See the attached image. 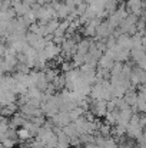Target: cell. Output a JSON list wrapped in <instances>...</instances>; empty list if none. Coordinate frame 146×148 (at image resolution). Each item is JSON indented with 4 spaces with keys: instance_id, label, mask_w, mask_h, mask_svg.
<instances>
[{
    "instance_id": "6da1fadb",
    "label": "cell",
    "mask_w": 146,
    "mask_h": 148,
    "mask_svg": "<svg viewBox=\"0 0 146 148\" xmlns=\"http://www.w3.org/2000/svg\"><path fill=\"white\" fill-rule=\"evenodd\" d=\"M112 30L113 29L110 27L109 22H100L96 30V38L97 39H107L112 35Z\"/></svg>"
},
{
    "instance_id": "7a4b0ae2",
    "label": "cell",
    "mask_w": 146,
    "mask_h": 148,
    "mask_svg": "<svg viewBox=\"0 0 146 148\" xmlns=\"http://www.w3.org/2000/svg\"><path fill=\"white\" fill-rule=\"evenodd\" d=\"M143 7H145V3L142 0H128V9L130 13L139 16L143 13Z\"/></svg>"
},
{
    "instance_id": "3957f363",
    "label": "cell",
    "mask_w": 146,
    "mask_h": 148,
    "mask_svg": "<svg viewBox=\"0 0 146 148\" xmlns=\"http://www.w3.org/2000/svg\"><path fill=\"white\" fill-rule=\"evenodd\" d=\"M30 137H32V132H30L27 128H24V127H22V128L17 131V138L22 140V141H26V140H29Z\"/></svg>"
},
{
    "instance_id": "277c9868",
    "label": "cell",
    "mask_w": 146,
    "mask_h": 148,
    "mask_svg": "<svg viewBox=\"0 0 146 148\" xmlns=\"http://www.w3.org/2000/svg\"><path fill=\"white\" fill-rule=\"evenodd\" d=\"M100 131H102V134H103L105 137H107V135L110 134V127H109V125H102V127H100Z\"/></svg>"
},
{
    "instance_id": "5b68a950",
    "label": "cell",
    "mask_w": 146,
    "mask_h": 148,
    "mask_svg": "<svg viewBox=\"0 0 146 148\" xmlns=\"http://www.w3.org/2000/svg\"><path fill=\"white\" fill-rule=\"evenodd\" d=\"M138 97H141L142 99H145L146 101V86L141 88V92H139V95H138Z\"/></svg>"
},
{
    "instance_id": "8992f818",
    "label": "cell",
    "mask_w": 146,
    "mask_h": 148,
    "mask_svg": "<svg viewBox=\"0 0 146 148\" xmlns=\"http://www.w3.org/2000/svg\"><path fill=\"white\" fill-rule=\"evenodd\" d=\"M142 46H143V48L146 49V33L143 35V36H142Z\"/></svg>"
},
{
    "instance_id": "52a82bcc",
    "label": "cell",
    "mask_w": 146,
    "mask_h": 148,
    "mask_svg": "<svg viewBox=\"0 0 146 148\" xmlns=\"http://www.w3.org/2000/svg\"><path fill=\"white\" fill-rule=\"evenodd\" d=\"M116 148H125V147H123V145H119V147H117V145H116Z\"/></svg>"
}]
</instances>
